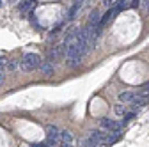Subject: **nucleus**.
<instances>
[{
	"mask_svg": "<svg viewBox=\"0 0 149 147\" xmlns=\"http://www.w3.org/2000/svg\"><path fill=\"white\" fill-rule=\"evenodd\" d=\"M39 66H41V57L37 53H27L20 60V69H23V71H32Z\"/></svg>",
	"mask_w": 149,
	"mask_h": 147,
	"instance_id": "nucleus-1",
	"label": "nucleus"
},
{
	"mask_svg": "<svg viewBox=\"0 0 149 147\" xmlns=\"http://www.w3.org/2000/svg\"><path fill=\"white\" fill-rule=\"evenodd\" d=\"M59 137H61V130L57 126H48L46 128V140L52 147H59Z\"/></svg>",
	"mask_w": 149,
	"mask_h": 147,
	"instance_id": "nucleus-2",
	"label": "nucleus"
},
{
	"mask_svg": "<svg viewBox=\"0 0 149 147\" xmlns=\"http://www.w3.org/2000/svg\"><path fill=\"white\" fill-rule=\"evenodd\" d=\"M64 57V46L62 44H57V46H53L48 53V62H57Z\"/></svg>",
	"mask_w": 149,
	"mask_h": 147,
	"instance_id": "nucleus-3",
	"label": "nucleus"
},
{
	"mask_svg": "<svg viewBox=\"0 0 149 147\" xmlns=\"http://www.w3.org/2000/svg\"><path fill=\"white\" fill-rule=\"evenodd\" d=\"M73 142H74V138H73L71 131H68V130H61L59 145H61V147H73Z\"/></svg>",
	"mask_w": 149,
	"mask_h": 147,
	"instance_id": "nucleus-4",
	"label": "nucleus"
},
{
	"mask_svg": "<svg viewBox=\"0 0 149 147\" xmlns=\"http://www.w3.org/2000/svg\"><path fill=\"white\" fill-rule=\"evenodd\" d=\"M89 138L94 142L96 145H105V140H107V135L105 131H100V130H94V131H91Z\"/></svg>",
	"mask_w": 149,
	"mask_h": 147,
	"instance_id": "nucleus-5",
	"label": "nucleus"
},
{
	"mask_svg": "<svg viewBox=\"0 0 149 147\" xmlns=\"http://www.w3.org/2000/svg\"><path fill=\"white\" fill-rule=\"evenodd\" d=\"M34 7H36L34 0H23V2H20V12L22 14H29Z\"/></svg>",
	"mask_w": 149,
	"mask_h": 147,
	"instance_id": "nucleus-6",
	"label": "nucleus"
},
{
	"mask_svg": "<svg viewBox=\"0 0 149 147\" xmlns=\"http://www.w3.org/2000/svg\"><path fill=\"white\" fill-rule=\"evenodd\" d=\"M133 105H147L149 103V94H133V99H132Z\"/></svg>",
	"mask_w": 149,
	"mask_h": 147,
	"instance_id": "nucleus-7",
	"label": "nucleus"
},
{
	"mask_svg": "<svg viewBox=\"0 0 149 147\" xmlns=\"http://www.w3.org/2000/svg\"><path fill=\"white\" fill-rule=\"evenodd\" d=\"M82 6H84V2H73L71 9H69V12H68V18H69V20H73V18L77 16V12L82 9Z\"/></svg>",
	"mask_w": 149,
	"mask_h": 147,
	"instance_id": "nucleus-8",
	"label": "nucleus"
},
{
	"mask_svg": "<svg viewBox=\"0 0 149 147\" xmlns=\"http://www.w3.org/2000/svg\"><path fill=\"white\" fill-rule=\"evenodd\" d=\"M6 64H7V59H0V85H2V83L6 82V76H7Z\"/></svg>",
	"mask_w": 149,
	"mask_h": 147,
	"instance_id": "nucleus-9",
	"label": "nucleus"
},
{
	"mask_svg": "<svg viewBox=\"0 0 149 147\" xmlns=\"http://www.w3.org/2000/svg\"><path fill=\"white\" fill-rule=\"evenodd\" d=\"M39 67H41V71L45 73L46 76H52V75H53V64H52V62H48V60H46V62H41Z\"/></svg>",
	"mask_w": 149,
	"mask_h": 147,
	"instance_id": "nucleus-10",
	"label": "nucleus"
},
{
	"mask_svg": "<svg viewBox=\"0 0 149 147\" xmlns=\"http://www.w3.org/2000/svg\"><path fill=\"white\" fill-rule=\"evenodd\" d=\"M100 20H101V18H100V12H98V9H94V11L91 12V16H89V23L94 25V27H100Z\"/></svg>",
	"mask_w": 149,
	"mask_h": 147,
	"instance_id": "nucleus-11",
	"label": "nucleus"
},
{
	"mask_svg": "<svg viewBox=\"0 0 149 147\" xmlns=\"http://www.w3.org/2000/svg\"><path fill=\"white\" fill-rule=\"evenodd\" d=\"M135 6H139V2H135V0H123V2H119L117 9L121 11V9H130V7H135Z\"/></svg>",
	"mask_w": 149,
	"mask_h": 147,
	"instance_id": "nucleus-12",
	"label": "nucleus"
},
{
	"mask_svg": "<svg viewBox=\"0 0 149 147\" xmlns=\"http://www.w3.org/2000/svg\"><path fill=\"white\" fill-rule=\"evenodd\" d=\"M119 99H121L123 103H132L133 94H132V92H121V94H119Z\"/></svg>",
	"mask_w": 149,
	"mask_h": 147,
	"instance_id": "nucleus-13",
	"label": "nucleus"
},
{
	"mask_svg": "<svg viewBox=\"0 0 149 147\" xmlns=\"http://www.w3.org/2000/svg\"><path fill=\"white\" fill-rule=\"evenodd\" d=\"M139 6H140L144 11H149V0H142V2H139Z\"/></svg>",
	"mask_w": 149,
	"mask_h": 147,
	"instance_id": "nucleus-14",
	"label": "nucleus"
},
{
	"mask_svg": "<svg viewBox=\"0 0 149 147\" xmlns=\"http://www.w3.org/2000/svg\"><path fill=\"white\" fill-rule=\"evenodd\" d=\"M116 114H117V115H123V114H124L123 105H117V106H116Z\"/></svg>",
	"mask_w": 149,
	"mask_h": 147,
	"instance_id": "nucleus-15",
	"label": "nucleus"
},
{
	"mask_svg": "<svg viewBox=\"0 0 149 147\" xmlns=\"http://www.w3.org/2000/svg\"><path fill=\"white\" fill-rule=\"evenodd\" d=\"M133 117H135V112H128V114H126V119H128V121L133 119Z\"/></svg>",
	"mask_w": 149,
	"mask_h": 147,
	"instance_id": "nucleus-16",
	"label": "nucleus"
},
{
	"mask_svg": "<svg viewBox=\"0 0 149 147\" xmlns=\"http://www.w3.org/2000/svg\"><path fill=\"white\" fill-rule=\"evenodd\" d=\"M34 147H45V144H37V145H34Z\"/></svg>",
	"mask_w": 149,
	"mask_h": 147,
	"instance_id": "nucleus-17",
	"label": "nucleus"
},
{
	"mask_svg": "<svg viewBox=\"0 0 149 147\" xmlns=\"http://www.w3.org/2000/svg\"><path fill=\"white\" fill-rule=\"evenodd\" d=\"M2 6H4V2H2V0H0V7H2Z\"/></svg>",
	"mask_w": 149,
	"mask_h": 147,
	"instance_id": "nucleus-18",
	"label": "nucleus"
},
{
	"mask_svg": "<svg viewBox=\"0 0 149 147\" xmlns=\"http://www.w3.org/2000/svg\"><path fill=\"white\" fill-rule=\"evenodd\" d=\"M59 147H61V145H59Z\"/></svg>",
	"mask_w": 149,
	"mask_h": 147,
	"instance_id": "nucleus-19",
	"label": "nucleus"
}]
</instances>
